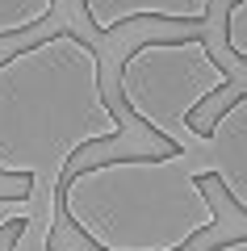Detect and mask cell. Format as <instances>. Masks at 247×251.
Masks as SVG:
<instances>
[{"label":"cell","mask_w":247,"mask_h":251,"mask_svg":"<svg viewBox=\"0 0 247 251\" xmlns=\"http://www.w3.org/2000/svg\"><path fill=\"white\" fill-rule=\"evenodd\" d=\"M126 134L105 97V59L76 29H55L0 59V176H17L59 205L80 151Z\"/></svg>","instance_id":"obj_1"},{"label":"cell","mask_w":247,"mask_h":251,"mask_svg":"<svg viewBox=\"0 0 247 251\" xmlns=\"http://www.w3.org/2000/svg\"><path fill=\"white\" fill-rule=\"evenodd\" d=\"M210 184L185 147L117 155L67 172L59 209L92 251H185L197 234L218 230Z\"/></svg>","instance_id":"obj_2"},{"label":"cell","mask_w":247,"mask_h":251,"mask_svg":"<svg viewBox=\"0 0 247 251\" xmlns=\"http://www.w3.org/2000/svg\"><path fill=\"white\" fill-rule=\"evenodd\" d=\"M230 88H235V72H226L214 59L201 34L151 38V42L126 50L117 63V97H122L126 113L164 143L185 147V151L210 143L205 130L193 122L205 100Z\"/></svg>","instance_id":"obj_3"},{"label":"cell","mask_w":247,"mask_h":251,"mask_svg":"<svg viewBox=\"0 0 247 251\" xmlns=\"http://www.w3.org/2000/svg\"><path fill=\"white\" fill-rule=\"evenodd\" d=\"M205 138H210L205 143L210 163H201V176L218 180L235 209L247 214V92L205 122Z\"/></svg>","instance_id":"obj_4"},{"label":"cell","mask_w":247,"mask_h":251,"mask_svg":"<svg viewBox=\"0 0 247 251\" xmlns=\"http://www.w3.org/2000/svg\"><path fill=\"white\" fill-rule=\"evenodd\" d=\"M97 34H117L126 21H172V25H205L210 0H80Z\"/></svg>","instance_id":"obj_5"},{"label":"cell","mask_w":247,"mask_h":251,"mask_svg":"<svg viewBox=\"0 0 247 251\" xmlns=\"http://www.w3.org/2000/svg\"><path fill=\"white\" fill-rule=\"evenodd\" d=\"M55 13V0H0V38L38 29Z\"/></svg>","instance_id":"obj_6"},{"label":"cell","mask_w":247,"mask_h":251,"mask_svg":"<svg viewBox=\"0 0 247 251\" xmlns=\"http://www.w3.org/2000/svg\"><path fill=\"white\" fill-rule=\"evenodd\" d=\"M34 201H38L34 184L17 188V193H4L0 197V234H9L13 226H34Z\"/></svg>","instance_id":"obj_7"},{"label":"cell","mask_w":247,"mask_h":251,"mask_svg":"<svg viewBox=\"0 0 247 251\" xmlns=\"http://www.w3.org/2000/svg\"><path fill=\"white\" fill-rule=\"evenodd\" d=\"M222 38H226V50L247 67V0H230V4H226Z\"/></svg>","instance_id":"obj_8"},{"label":"cell","mask_w":247,"mask_h":251,"mask_svg":"<svg viewBox=\"0 0 247 251\" xmlns=\"http://www.w3.org/2000/svg\"><path fill=\"white\" fill-rule=\"evenodd\" d=\"M4 251H59V247L42 243L29 226H13V230H9V247H4Z\"/></svg>","instance_id":"obj_9"},{"label":"cell","mask_w":247,"mask_h":251,"mask_svg":"<svg viewBox=\"0 0 247 251\" xmlns=\"http://www.w3.org/2000/svg\"><path fill=\"white\" fill-rule=\"evenodd\" d=\"M205 251H247V234H235V239H222V243H214V247H205Z\"/></svg>","instance_id":"obj_10"}]
</instances>
